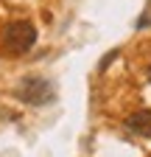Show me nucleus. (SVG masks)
I'll return each mask as SVG.
<instances>
[{
	"label": "nucleus",
	"instance_id": "nucleus-1",
	"mask_svg": "<svg viewBox=\"0 0 151 157\" xmlns=\"http://www.w3.org/2000/svg\"><path fill=\"white\" fill-rule=\"evenodd\" d=\"M36 42V28L28 20H14L3 28V45L11 53H28Z\"/></svg>",
	"mask_w": 151,
	"mask_h": 157
},
{
	"label": "nucleus",
	"instance_id": "nucleus-2",
	"mask_svg": "<svg viewBox=\"0 0 151 157\" xmlns=\"http://www.w3.org/2000/svg\"><path fill=\"white\" fill-rule=\"evenodd\" d=\"M17 98L31 107H45L50 104L53 98H56V90L50 82H45V78H36V76H28L20 82V87H17Z\"/></svg>",
	"mask_w": 151,
	"mask_h": 157
},
{
	"label": "nucleus",
	"instance_id": "nucleus-3",
	"mask_svg": "<svg viewBox=\"0 0 151 157\" xmlns=\"http://www.w3.org/2000/svg\"><path fill=\"white\" fill-rule=\"evenodd\" d=\"M126 129L129 132H134V135H151V112L148 109H140L134 115H129L126 118Z\"/></svg>",
	"mask_w": 151,
	"mask_h": 157
},
{
	"label": "nucleus",
	"instance_id": "nucleus-4",
	"mask_svg": "<svg viewBox=\"0 0 151 157\" xmlns=\"http://www.w3.org/2000/svg\"><path fill=\"white\" fill-rule=\"evenodd\" d=\"M112 59H118V51H112V53H106V56L101 59V70H106V67H109V62H112Z\"/></svg>",
	"mask_w": 151,
	"mask_h": 157
},
{
	"label": "nucleus",
	"instance_id": "nucleus-5",
	"mask_svg": "<svg viewBox=\"0 0 151 157\" xmlns=\"http://www.w3.org/2000/svg\"><path fill=\"white\" fill-rule=\"evenodd\" d=\"M145 25H151V14H145L140 23H137V28H145Z\"/></svg>",
	"mask_w": 151,
	"mask_h": 157
},
{
	"label": "nucleus",
	"instance_id": "nucleus-6",
	"mask_svg": "<svg viewBox=\"0 0 151 157\" xmlns=\"http://www.w3.org/2000/svg\"><path fill=\"white\" fill-rule=\"evenodd\" d=\"M148 82H151V67H148Z\"/></svg>",
	"mask_w": 151,
	"mask_h": 157
}]
</instances>
